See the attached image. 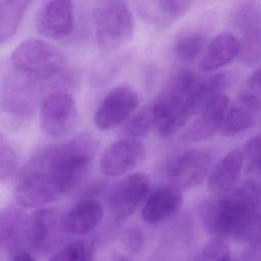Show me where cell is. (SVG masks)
Segmentation results:
<instances>
[{
	"mask_svg": "<svg viewBox=\"0 0 261 261\" xmlns=\"http://www.w3.org/2000/svg\"><path fill=\"white\" fill-rule=\"evenodd\" d=\"M201 215L217 239L257 240L261 238V188L254 180L244 181L227 195L205 203Z\"/></svg>",
	"mask_w": 261,
	"mask_h": 261,
	"instance_id": "1",
	"label": "cell"
},
{
	"mask_svg": "<svg viewBox=\"0 0 261 261\" xmlns=\"http://www.w3.org/2000/svg\"><path fill=\"white\" fill-rule=\"evenodd\" d=\"M96 151L95 138L89 134H82L65 142L39 149L23 168L43 175L64 194L73 189L85 176Z\"/></svg>",
	"mask_w": 261,
	"mask_h": 261,
	"instance_id": "2",
	"label": "cell"
},
{
	"mask_svg": "<svg viewBox=\"0 0 261 261\" xmlns=\"http://www.w3.org/2000/svg\"><path fill=\"white\" fill-rule=\"evenodd\" d=\"M198 77L189 70L174 75L151 105L154 128L161 138H168L179 130L198 109L195 89Z\"/></svg>",
	"mask_w": 261,
	"mask_h": 261,
	"instance_id": "3",
	"label": "cell"
},
{
	"mask_svg": "<svg viewBox=\"0 0 261 261\" xmlns=\"http://www.w3.org/2000/svg\"><path fill=\"white\" fill-rule=\"evenodd\" d=\"M9 64L13 73L32 82L60 75L67 68L64 54L51 43L37 38L20 42L11 52Z\"/></svg>",
	"mask_w": 261,
	"mask_h": 261,
	"instance_id": "4",
	"label": "cell"
},
{
	"mask_svg": "<svg viewBox=\"0 0 261 261\" xmlns=\"http://www.w3.org/2000/svg\"><path fill=\"white\" fill-rule=\"evenodd\" d=\"M94 27L99 47L104 50L115 49L133 37L134 15L123 1L101 2L95 9Z\"/></svg>",
	"mask_w": 261,
	"mask_h": 261,
	"instance_id": "5",
	"label": "cell"
},
{
	"mask_svg": "<svg viewBox=\"0 0 261 261\" xmlns=\"http://www.w3.org/2000/svg\"><path fill=\"white\" fill-rule=\"evenodd\" d=\"M40 127L51 138L70 134L77 122V106L72 95L65 90L50 92L40 107Z\"/></svg>",
	"mask_w": 261,
	"mask_h": 261,
	"instance_id": "6",
	"label": "cell"
},
{
	"mask_svg": "<svg viewBox=\"0 0 261 261\" xmlns=\"http://www.w3.org/2000/svg\"><path fill=\"white\" fill-rule=\"evenodd\" d=\"M140 103L138 93L126 85L111 89L101 100L93 116L95 126L100 130L114 128L129 118Z\"/></svg>",
	"mask_w": 261,
	"mask_h": 261,
	"instance_id": "7",
	"label": "cell"
},
{
	"mask_svg": "<svg viewBox=\"0 0 261 261\" xmlns=\"http://www.w3.org/2000/svg\"><path fill=\"white\" fill-rule=\"evenodd\" d=\"M150 177L143 172H135L119 181L109 193L108 208L116 220L130 216L148 195Z\"/></svg>",
	"mask_w": 261,
	"mask_h": 261,
	"instance_id": "8",
	"label": "cell"
},
{
	"mask_svg": "<svg viewBox=\"0 0 261 261\" xmlns=\"http://www.w3.org/2000/svg\"><path fill=\"white\" fill-rule=\"evenodd\" d=\"M211 154L203 149H191L180 154L169 168V179L173 187L187 191L197 188L209 175Z\"/></svg>",
	"mask_w": 261,
	"mask_h": 261,
	"instance_id": "9",
	"label": "cell"
},
{
	"mask_svg": "<svg viewBox=\"0 0 261 261\" xmlns=\"http://www.w3.org/2000/svg\"><path fill=\"white\" fill-rule=\"evenodd\" d=\"M145 146L136 139H121L110 144L100 157V169L108 177H117L137 167L145 158Z\"/></svg>",
	"mask_w": 261,
	"mask_h": 261,
	"instance_id": "10",
	"label": "cell"
},
{
	"mask_svg": "<svg viewBox=\"0 0 261 261\" xmlns=\"http://www.w3.org/2000/svg\"><path fill=\"white\" fill-rule=\"evenodd\" d=\"M35 24L38 33L51 40L67 37L73 27V8L70 1L43 2L37 10Z\"/></svg>",
	"mask_w": 261,
	"mask_h": 261,
	"instance_id": "11",
	"label": "cell"
},
{
	"mask_svg": "<svg viewBox=\"0 0 261 261\" xmlns=\"http://www.w3.org/2000/svg\"><path fill=\"white\" fill-rule=\"evenodd\" d=\"M229 109V97L222 93L209 100L198 112L196 119L182 134V140L190 143L207 140L221 130Z\"/></svg>",
	"mask_w": 261,
	"mask_h": 261,
	"instance_id": "12",
	"label": "cell"
},
{
	"mask_svg": "<svg viewBox=\"0 0 261 261\" xmlns=\"http://www.w3.org/2000/svg\"><path fill=\"white\" fill-rule=\"evenodd\" d=\"M0 246L12 257L30 248V216L20 208L8 206L1 211Z\"/></svg>",
	"mask_w": 261,
	"mask_h": 261,
	"instance_id": "13",
	"label": "cell"
},
{
	"mask_svg": "<svg viewBox=\"0 0 261 261\" xmlns=\"http://www.w3.org/2000/svg\"><path fill=\"white\" fill-rule=\"evenodd\" d=\"M62 232V217L55 209L42 208L30 216V248L35 251H50L57 245Z\"/></svg>",
	"mask_w": 261,
	"mask_h": 261,
	"instance_id": "14",
	"label": "cell"
},
{
	"mask_svg": "<svg viewBox=\"0 0 261 261\" xmlns=\"http://www.w3.org/2000/svg\"><path fill=\"white\" fill-rule=\"evenodd\" d=\"M243 152L233 149L227 152L210 170L207 188L211 195L219 198L237 188L244 165Z\"/></svg>",
	"mask_w": 261,
	"mask_h": 261,
	"instance_id": "15",
	"label": "cell"
},
{
	"mask_svg": "<svg viewBox=\"0 0 261 261\" xmlns=\"http://www.w3.org/2000/svg\"><path fill=\"white\" fill-rule=\"evenodd\" d=\"M181 205L180 190L172 185L159 187L147 198L142 210V217L150 224L161 223L173 216Z\"/></svg>",
	"mask_w": 261,
	"mask_h": 261,
	"instance_id": "16",
	"label": "cell"
},
{
	"mask_svg": "<svg viewBox=\"0 0 261 261\" xmlns=\"http://www.w3.org/2000/svg\"><path fill=\"white\" fill-rule=\"evenodd\" d=\"M103 214V206L97 199H83L62 216L63 230L75 236L90 233L101 222Z\"/></svg>",
	"mask_w": 261,
	"mask_h": 261,
	"instance_id": "17",
	"label": "cell"
},
{
	"mask_svg": "<svg viewBox=\"0 0 261 261\" xmlns=\"http://www.w3.org/2000/svg\"><path fill=\"white\" fill-rule=\"evenodd\" d=\"M33 83L15 74L5 84L2 91V107L7 114L18 118H25L32 114L35 105Z\"/></svg>",
	"mask_w": 261,
	"mask_h": 261,
	"instance_id": "18",
	"label": "cell"
},
{
	"mask_svg": "<svg viewBox=\"0 0 261 261\" xmlns=\"http://www.w3.org/2000/svg\"><path fill=\"white\" fill-rule=\"evenodd\" d=\"M240 40L229 33L217 35L208 45L201 61L200 68L204 71H215L238 57Z\"/></svg>",
	"mask_w": 261,
	"mask_h": 261,
	"instance_id": "19",
	"label": "cell"
},
{
	"mask_svg": "<svg viewBox=\"0 0 261 261\" xmlns=\"http://www.w3.org/2000/svg\"><path fill=\"white\" fill-rule=\"evenodd\" d=\"M31 1L1 0L0 1V42L10 40L17 32Z\"/></svg>",
	"mask_w": 261,
	"mask_h": 261,
	"instance_id": "20",
	"label": "cell"
},
{
	"mask_svg": "<svg viewBox=\"0 0 261 261\" xmlns=\"http://www.w3.org/2000/svg\"><path fill=\"white\" fill-rule=\"evenodd\" d=\"M231 21L242 35L261 32V4L255 1L239 2L232 10Z\"/></svg>",
	"mask_w": 261,
	"mask_h": 261,
	"instance_id": "21",
	"label": "cell"
},
{
	"mask_svg": "<svg viewBox=\"0 0 261 261\" xmlns=\"http://www.w3.org/2000/svg\"><path fill=\"white\" fill-rule=\"evenodd\" d=\"M254 122V111L239 103L229 107L221 133L225 137H236L252 126Z\"/></svg>",
	"mask_w": 261,
	"mask_h": 261,
	"instance_id": "22",
	"label": "cell"
},
{
	"mask_svg": "<svg viewBox=\"0 0 261 261\" xmlns=\"http://www.w3.org/2000/svg\"><path fill=\"white\" fill-rule=\"evenodd\" d=\"M205 38L201 34L190 33L181 36L174 44L173 53L181 61H192L203 51Z\"/></svg>",
	"mask_w": 261,
	"mask_h": 261,
	"instance_id": "23",
	"label": "cell"
},
{
	"mask_svg": "<svg viewBox=\"0 0 261 261\" xmlns=\"http://www.w3.org/2000/svg\"><path fill=\"white\" fill-rule=\"evenodd\" d=\"M154 127V116L151 105L133 114L124 126V134L129 139L139 140L145 137Z\"/></svg>",
	"mask_w": 261,
	"mask_h": 261,
	"instance_id": "24",
	"label": "cell"
},
{
	"mask_svg": "<svg viewBox=\"0 0 261 261\" xmlns=\"http://www.w3.org/2000/svg\"><path fill=\"white\" fill-rule=\"evenodd\" d=\"M239 101L253 111L261 110V68L252 72L247 79Z\"/></svg>",
	"mask_w": 261,
	"mask_h": 261,
	"instance_id": "25",
	"label": "cell"
},
{
	"mask_svg": "<svg viewBox=\"0 0 261 261\" xmlns=\"http://www.w3.org/2000/svg\"><path fill=\"white\" fill-rule=\"evenodd\" d=\"M186 261H238L232 258L229 246L220 239L208 243L201 251Z\"/></svg>",
	"mask_w": 261,
	"mask_h": 261,
	"instance_id": "26",
	"label": "cell"
},
{
	"mask_svg": "<svg viewBox=\"0 0 261 261\" xmlns=\"http://www.w3.org/2000/svg\"><path fill=\"white\" fill-rule=\"evenodd\" d=\"M91 249L82 241L65 244L55 251L49 261H91Z\"/></svg>",
	"mask_w": 261,
	"mask_h": 261,
	"instance_id": "27",
	"label": "cell"
},
{
	"mask_svg": "<svg viewBox=\"0 0 261 261\" xmlns=\"http://www.w3.org/2000/svg\"><path fill=\"white\" fill-rule=\"evenodd\" d=\"M238 57L246 64L256 63L261 58V32L242 35Z\"/></svg>",
	"mask_w": 261,
	"mask_h": 261,
	"instance_id": "28",
	"label": "cell"
},
{
	"mask_svg": "<svg viewBox=\"0 0 261 261\" xmlns=\"http://www.w3.org/2000/svg\"><path fill=\"white\" fill-rule=\"evenodd\" d=\"M18 156L14 148L3 136L0 138V179L5 181L16 170Z\"/></svg>",
	"mask_w": 261,
	"mask_h": 261,
	"instance_id": "29",
	"label": "cell"
},
{
	"mask_svg": "<svg viewBox=\"0 0 261 261\" xmlns=\"http://www.w3.org/2000/svg\"><path fill=\"white\" fill-rule=\"evenodd\" d=\"M243 155L248 169L261 173V135H257L247 142Z\"/></svg>",
	"mask_w": 261,
	"mask_h": 261,
	"instance_id": "30",
	"label": "cell"
},
{
	"mask_svg": "<svg viewBox=\"0 0 261 261\" xmlns=\"http://www.w3.org/2000/svg\"><path fill=\"white\" fill-rule=\"evenodd\" d=\"M155 4L160 14L164 15L165 18L177 19L188 12L193 2L184 0H160L155 2Z\"/></svg>",
	"mask_w": 261,
	"mask_h": 261,
	"instance_id": "31",
	"label": "cell"
},
{
	"mask_svg": "<svg viewBox=\"0 0 261 261\" xmlns=\"http://www.w3.org/2000/svg\"><path fill=\"white\" fill-rule=\"evenodd\" d=\"M125 243L133 251H138L142 248L144 242V236L142 231L137 227H129L125 230L124 234Z\"/></svg>",
	"mask_w": 261,
	"mask_h": 261,
	"instance_id": "32",
	"label": "cell"
},
{
	"mask_svg": "<svg viewBox=\"0 0 261 261\" xmlns=\"http://www.w3.org/2000/svg\"><path fill=\"white\" fill-rule=\"evenodd\" d=\"M242 261H261V238L249 243L243 253Z\"/></svg>",
	"mask_w": 261,
	"mask_h": 261,
	"instance_id": "33",
	"label": "cell"
},
{
	"mask_svg": "<svg viewBox=\"0 0 261 261\" xmlns=\"http://www.w3.org/2000/svg\"><path fill=\"white\" fill-rule=\"evenodd\" d=\"M8 261H37V260L31 254L25 252V253H21L11 257Z\"/></svg>",
	"mask_w": 261,
	"mask_h": 261,
	"instance_id": "34",
	"label": "cell"
},
{
	"mask_svg": "<svg viewBox=\"0 0 261 261\" xmlns=\"http://www.w3.org/2000/svg\"><path fill=\"white\" fill-rule=\"evenodd\" d=\"M117 261H129V259H127V258H125V257H122V258H120V259L117 260Z\"/></svg>",
	"mask_w": 261,
	"mask_h": 261,
	"instance_id": "35",
	"label": "cell"
}]
</instances>
